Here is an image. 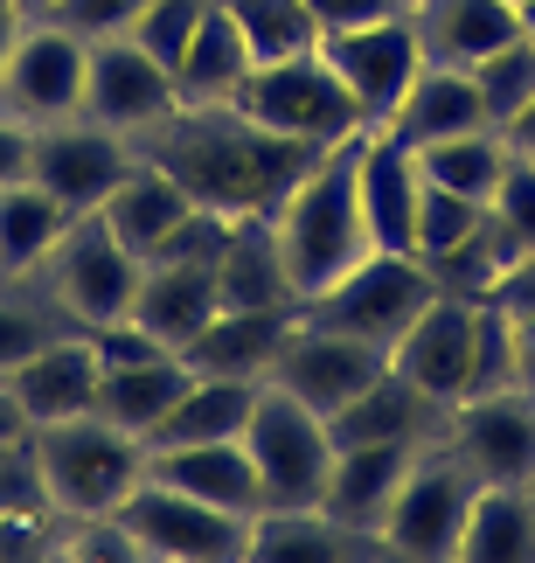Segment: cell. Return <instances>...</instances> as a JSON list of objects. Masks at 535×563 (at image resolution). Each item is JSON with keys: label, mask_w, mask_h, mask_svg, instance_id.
Returning a JSON list of instances; mask_svg holds the SVG:
<instances>
[{"label": "cell", "mask_w": 535, "mask_h": 563, "mask_svg": "<svg viewBox=\"0 0 535 563\" xmlns=\"http://www.w3.org/2000/svg\"><path fill=\"white\" fill-rule=\"evenodd\" d=\"M146 161H160L202 209L223 216H278V202L306 181V167L327 154L313 140L271 133L237 104H175L154 133L140 140Z\"/></svg>", "instance_id": "obj_1"}, {"label": "cell", "mask_w": 535, "mask_h": 563, "mask_svg": "<svg viewBox=\"0 0 535 563\" xmlns=\"http://www.w3.org/2000/svg\"><path fill=\"white\" fill-rule=\"evenodd\" d=\"M355 140H334L327 154L306 167V181L271 216V236H278V257H286V278H292L299 307L320 299L334 278H348L361 257L376 251L369 223H361V195H355Z\"/></svg>", "instance_id": "obj_2"}, {"label": "cell", "mask_w": 535, "mask_h": 563, "mask_svg": "<svg viewBox=\"0 0 535 563\" xmlns=\"http://www.w3.org/2000/svg\"><path fill=\"white\" fill-rule=\"evenodd\" d=\"M35 460H42V487H49V508L63 522H98V515H119V501L146 481V439L119 431L112 418L83 410V418L63 424H35Z\"/></svg>", "instance_id": "obj_3"}, {"label": "cell", "mask_w": 535, "mask_h": 563, "mask_svg": "<svg viewBox=\"0 0 535 563\" xmlns=\"http://www.w3.org/2000/svg\"><path fill=\"white\" fill-rule=\"evenodd\" d=\"M140 272H146V257L125 251L112 236V223L91 209V216H70V230H63L49 244V257L29 272V286L56 307L63 328H104V320L133 313Z\"/></svg>", "instance_id": "obj_4"}, {"label": "cell", "mask_w": 535, "mask_h": 563, "mask_svg": "<svg viewBox=\"0 0 535 563\" xmlns=\"http://www.w3.org/2000/svg\"><path fill=\"white\" fill-rule=\"evenodd\" d=\"M445 286H438V272L424 265L417 251H369L348 278H334L320 299H306V320H320V328H334V334H355V341H369V349L390 355L397 349V334L411 328V320L432 307Z\"/></svg>", "instance_id": "obj_5"}, {"label": "cell", "mask_w": 535, "mask_h": 563, "mask_svg": "<svg viewBox=\"0 0 535 563\" xmlns=\"http://www.w3.org/2000/svg\"><path fill=\"white\" fill-rule=\"evenodd\" d=\"M250 522L258 515H230L154 473L119 501V529L140 543L146 563H250Z\"/></svg>", "instance_id": "obj_6"}, {"label": "cell", "mask_w": 535, "mask_h": 563, "mask_svg": "<svg viewBox=\"0 0 535 563\" xmlns=\"http://www.w3.org/2000/svg\"><path fill=\"white\" fill-rule=\"evenodd\" d=\"M244 452H250V466H258L265 508H320L327 466H334V431H327L320 410L286 397L278 383H265L258 404H250V424H244Z\"/></svg>", "instance_id": "obj_7"}, {"label": "cell", "mask_w": 535, "mask_h": 563, "mask_svg": "<svg viewBox=\"0 0 535 563\" xmlns=\"http://www.w3.org/2000/svg\"><path fill=\"white\" fill-rule=\"evenodd\" d=\"M473 466L459 460L445 439L417 452V466L403 473L390 515H382V550L397 563H459V529L473 508Z\"/></svg>", "instance_id": "obj_8"}, {"label": "cell", "mask_w": 535, "mask_h": 563, "mask_svg": "<svg viewBox=\"0 0 535 563\" xmlns=\"http://www.w3.org/2000/svg\"><path fill=\"white\" fill-rule=\"evenodd\" d=\"M237 112H250L271 133H292V140H313V146H334V140H355L361 125V104L348 98V84L334 77V63L306 49V56H286V63H258L244 77V91L230 98Z\"/></svg>", "instance_id": "obj_9"}, {"label": "cell", "mask_w": 535, "mask_h": 563, "mask_svg": "<svg viewBox=\"0 0 535 563\" xmlns=\"http://www.w3.org/2000/svg\"><path fill=\"white\" fill-rule=\"evenodd\" d=\"M83 70H91V35H77L56 14H29L0 70V112L29 119V125H56L83 112Z\"/></svg>", "instance_id": "obj_10"}, {"label": "cell", "mask_w": 535, "mask_h": 563, "mask_svg": "<svg viewBox=\"0 0 535 563\" xmlns=\"http://www.w3.org/2000/svg\"><path fill=\"white\" fill-rule=\"evenodd\" d=\"M445 445L473 466V481L535 487V383L473 389L445 418Z\"/></svg>", "instance_id": "obj_11"}, {"label": "cell", "mask_w": 535, "mask_h": 563, "mask_svg": "<svg viewBox=\"0 0 535 563\" xmlns=\"http://www.w3.org/2000/svg\"><path fill=\"white\" fill-rule=\"evenodd\" d=\"M320 56L334 63V77L348 84V98L361 104V119L382 125L397 112V98L411 91V77L424 70V42H417V21L411 14H376V21H355V29H327L320 35Z\"/></svg>", "instance_id": "obj_12"}, {"label": "cell", "mask_w": 535, "mask_h": 563, "mask_svg": "<svg viewBox=\"0 0 535 563\" xmlns=\"http://www.w3.org/2000/svg\"><path fill=\"white\" fill-rule=\"evenodd\" d=\"M140 161V140L133 133H112L98 119H56V125H35V161L29 175L56 195L70 216H91L104 195H112Z\"/></svg>", "instance_id": "obj_13"}, {"label": "cell", "mask_w": 535, "mask_h": 563, "mask_svg": "<svg viewBox=\"0 0 535 563\" xmlns=\"http://www.w3.org/2000/svg\"><path fill=\"white\" fill-rule=\"evenodd\" d=\"M382 369H390L382 349H369V341H355V334H334V328H320V320L299 313L265 383H278L286 397H299L306 410H320V418H334V410H348Z\"/></svg>", "instance_id": "obj_14"}, {"label": "cell", "mask_w": 535, "mask_h": 563, "mask_svg": "<svg viewBox=\"0 0 535 563\" xmlns=\"http://www.w3.org/2000/svg\"><path fill=\"white\" fill-rule=\"evenodd\" d=\"M175 77L167 63H154L133 35H91V70H83V119L112 125V133L146 140L154 125L175 112Z\"/></svg>", "instance_id": "obj_15"}, {"label": "cell", "mask_w": 535, "mask_h": 563, "mask_svg": "<svg viewBox=\"0 0 535 563\" xmlns=\"http://www.w3.org/2000/svg\"><path fill=\"white\" fill-rule=\"evenodd\" d=\"M98 376L104 362L91 349V334L83 328H56L42 349H29L14 362L0 389H8V404L21 410V424H63V418H83V410H98Z\"/></svg>", "instance_id": "obj_16"}, {"label": "cell", "mask_w": 535, "mask_h": 563, "mask_svg": "<svg viewBox=\"0 0 535 563\" xmlns=\"http://www.w3.org/2000/svg\"><path fill=\"white\" fill-rule=\"evenodd\" d=\"M473 307L480 299L438 292L390 349V369L411 376L424 397L445 404V410H453L459 397H473Z\"/></svg>", "instance_id": "obj_17"}, {"label": "cell", "mask_w": 535, "mask_h": 563, "mask_svg": "<svg viewBox=\"0 0 535 563\" xmlns=\"http://www.w3.org/2000/svg\"><path fill=\"white\" fill-rule=\"evenodd\" d=\"M355 195H361V223H369L376 251H417V195L424 167L403 140H390L382 125H361L355 140Z\"/></svg>", "instance_id": "obj_18"}, {"label": "cell", "mask_w": 535, "mask_h": 563, "mask_svg": "<svg viewBox=\"0 0 535 563\" xmlns=\"http://www.w3.org/2000/svg\"><path fill=\"white\" fill-rule=\"evenodd\" d=\"M424 445H403V439H361V445H334V466H327V494L320 508L334 522H348L361 536H382V515H390L403 473L417 466Z\"/></svg>", "instance_id": "obj_19"}, {"label": "cell", "mask_w": 535, "mask_h": 563, "mask_svg": "<svg viewBox=\"0 0 535 563\" xmlns=\"http://www.w3.org/2000/svg\"><path fill=\"white\" fill-rule=\"evenodd\" d=\"M216 265H181V257H146L140 292H133V320L160 349H188L209 320H216Z\"/></svg>", "instance_id": "obj_20"}, {"label": "cell", "mask_w": 535, "mask_h": 563, "mask_svg": "<svg viewBox=\"0 0 535 563\" xmlns=\"http://www.w3.org/2000/svg\"><path fill=\"white\" fill-rule=\"evenodd\" d=\"M480 125H487V104H480L473 70H459V63H424L411 77V91L397 98V112L382 119V133L417 154V146H432V140L480 133Z\"/></svg>", "instance_id": "obj_21"}, {"label": "cell", "mask_w": 535, "mask_h": 563, "mask_svg": "<svg viewBox=\"0 0 535 563\" xmlns=\"http://www.w3.org/2000/svg\"><path fill=\"white\" fill-rule=\"evenodd\" d=\"M382 536L334 522L327 508H265L250 522V563H382Z\"/></svg>", "instance_id": "obj_22"}, {"label": "cell", "mask_w": 535, "mask_h": 563, "mask_svg": "<svg viewBox=\"0 0 535 563\" xmlns=\"http://www.w3.org/2000/svg\"><path fill=\"white\" fill-rule=\"evenodd\" d=\"M292 320L299 307H250V313H216L209 328L181 349V362L196 376H244V383H265L271 376V362L278 349H286V334H292Z\"/></svg>", "instance_id": "obj_23"}, {"label": "cell", "mask_w": 535, "mask_h": 563, "mask_svg": "<svg viewBox=\"0 0 535 563\" xmlns=\"http://www.w3.org/2000/svg\"><path fill=\"white\" fill-rule=\"evenodd\" d=\"M403 14L417 21V42L432 63H459V70H473L501 49V42L528 35L515 0H403Z\"/></svg>", "instance_id": "obj_24"}, {"label": "cell", "mask_w": 535, "mask_h": 563, "mask_svg": "<svg viewBox=\"0 0 535 563\" xmlns=\"http://www.w3.org/2000/svg\"><path fill=\"white\" fill-rule=\"evenodd\" d=\"M146 473L181 494H202L230 515H258L265 494H258V466H250L244 439H202V445H154L146 452Z\"/></svg>", "instance_id": "obj_25"}, {"label": "cell", "mask_w": 535, "mask_h": 563, "mask_svg": "<svg viewBox=\"0 0 535 563\" xmlns=\"http://www.w3.org/2000/svg\"><path fill=\"white\" fill-rule=\"evenodd\" d=\"M445 418L453 410L432 404L411 376H397V369H382L348 410H334L327 431H334V445H361V439H403V445H432L445 439Z\"/></svg>", "instance_id": "obj_26"}, {"label": "cell", "mask_w": 535, "mask_h": 563, "mask_svg": "<svg viewBox=\"0 0 535 563\" xmlns=\"http://www.w3.org/2000/svg\"><path fill=\"white\" fill-rule=\"evenodd\" d=\"M188 209H196V195L167 175L160 161H146V154L133 161V175H125V181L98 202V216L112 223V236H119L125 251H140V257H154L167 236H175V223H181Z\"/></svg>", "instance_id": "obj_27"}, {"label": "cell", "mask_w": 535, "mask_h": 563, "mask_svg": "<svg viewBox=\"0 0 535 563\" xmlns=\"http://www.w3.org/2000/svg\"><path fill=\"white\" fill-rule=\"evenodd\" d=\"M250 70H258V56H250L244 29L230 21L223 0H209L202 29L188 35V49H181V63H175V98H181V104H230V98L244 91Z\"/></svg>", "instance_id": "obj_28"}, {"label": "cell", "mask_w": 535, "mask_h": 563, "mask_svg": "<svg viewBox=\"0 0 535 563\" xmlns=\"http://www.w3.org/2000/svg\"><path fill=\"white\" fill-rule=\"evenodd\" d=\"M216 307L230 313H250V307H299L292 278H286V257H278V236H271V216H244L230 251L216 257Z\"/></svg>", "instance_id": "obj_29"}, {"label": "cell", "mask_w": 535, "mask_h": 563, "mask_svg": "<svg viewBox=\"0 0 535 563\" xmlns=\"http://www.w3.org/2000/svg\"><path fill=\"white\" fill-rule=\"evenodd\" d=\"M265 383H244V376H188V389L175 397V410L154 424V445H202V439H244L250 424V404H258Z\"/></svg>", "instance_id": "obj_30"}, {"label": "cell", "mask_w": 535, "mask_h": 563, "mask_svg": "<svg viewBox=\"0 0 535 563\" xmlns=\"http://www.w3.org/2000/svg\"><path fill=\"white\" fill-rule=\"evenodd\" d=\"M188 362L181 355H146V362H119L98 376V418H112L133 439H154V424L175 410V397L188 389Z\"/></svg>", "instance_id": "obj_31"}, {"label": "cell", "mask_w": 535, "mask_h": 563, "mask_svg": "<svg viewBox=\"0 0 535 563\" xmlns=\"http://www.w3.org/2000/svg\"><path fill=\"white\" fill-rule=\"evenodd\" d=\"M459 563H535V487H473L459 529Z\"/></svg>", "instance_id": "obj_32"}, {"label": "cell", "mask_w": 535, "mask_h": 563, "mask_svg": "<svg viewBox=\"0 0 535 563\" xmlns=\"http://www.w3.org/2000/svg\"><path fill=\"white\" fill-rule=\"evenodd\" d=\"M63 230H70V209L35 175L0 181V278H29Z\"/></svg>", "instance_id": "obj_33"}, {"label": "cell", "mask_w": 535, "mask_h": 563, "mask_svg": "<svg viewBox=\"0 0 535 563\" xmlns=\"http://www.w3.org/2000/svg\"><path fill=\"white\" fill-rule=\"evenodd\" d=\"M417 167H424V181L487 202V195H494V181H501V167H508V140L494 133V125H480V133H453V140L417 146Z\"/></svg>", "instance_id": "obj_34"}, {"label": "cell", "mask_w": 535, "mask_h": 563, "mask_svg": "<svg viewBox=\"0 0 535 563\" xmlns=\"http://www.w3.org/2000/svg\"><path fill=\"white\" fill-rule=\"evenodd\" d=\"M522 265V251L508 244V230L487 216V223L466 236V244H453L445 257H432V272H438V286L445 292H459V299H494L508 286V272Z\"/></svg>", "instance_id": "obj_35"}, {"label": "cell", "mask_w": 535, "mask_h": 563, "mask_svg": "<svg viewBox=\"0 0 535 563\" xmlns=\"http://www.w3.org/2000/svg\"><path fill=\"white\" fill-rule=\"evenodd\" d=\"M223 8L244 29V42H250L258 63H286V56L320 49V21H313L306 0H223Z\"/></svg>", "instance_id": "obj_36"}, {"label": "cell", "mask_w": 535, "mask_h": 563, "mask_svg": "<svg viewBox=\"0 0 535 563\" xmlns=\"http://www.w3.org/2000/svg\"><path fill=\"white\" fill-rule=\"evenodd\" d=\"M473 84H480L487 125L501 133V125L535 98V35H515V42H501V49L487 56V63H473Z\"/></svg>", "instance_id": "obj_37"}, {"label": "cell", "mask_w": 535, "mask_h": 563, "mask_svg": "<svg viewBox=\"0 0 535 563\" xmlns=\"http://www.w3.org/2000/svg\"><path fill=\"white\" fill-rule=\"evenodd\" d=\"M56 328H63L56 307L29 286V278H0V376H8L29 349H42Z\"/></svg>", "instance_id": "obj_38"}, {"label": "cell", "mask_w": 535, "mask_h": 563, "mask_svg": "<svg viewBox=\"0 0 535 563\" xmlns=\"http://www.w3.org/2000/svg\"><path fill=\"white\" fill-rule=\"evenodd\" d=\"M487 223V202H473V195H453V188H438V181H424L417 195V257L432 265V257H445L453 244H466Z\"/></svg>", "instance_id": "obj_39"}, {"label": "cell", "mask_w": 535, "mask_h": 563, "mask_svg": "<svg viewBox=\"0 0 535 563\" xmlns=\"http://www.w3.org/2000/svg\"><path fill=\"white\" fill-rule=\"evenodd\" d=\"M202 14H209V0H146L125 35H133L154 63H167V77H175V63L188 49V35L202 29Z\"/></svg>", "instance_id": "obj_40"}, {"label": "cell", "mask_w": 535, "mask_h": 563, "mask_svg": "<svg viewBox=\"0 0 535 563\" xmlns=\"http://www.w3.org/2000/svg\"><path fill=\"white\" fill-rule=\"evenodd\" d=\"M487 216L508 230V244L522 257H535V161L515 154V146H508V167H501L494 195H487Z\"/></svg>", "instance_id": "obj_41"}, {"label": "cell", "mask_w": 535, "mask_h": 563, "mask_svg": "<svg viewBox=\"0 0 535 563\" xmlns=\"http://www.w3.org/2000/svg\"><path fill=\"white\" fill-rule=\"evenodd\" d=\"M63 515L49 508H0V563H56Z\"/></svg>", "instance_id": "obj_42"}, {"label": "cell", "mask_w": 535, "mask_h": 563, "mask_svg": "<svg viewBox=\"0 0 535 563\" xmlns=\"http://www.w3.org/2000/svg\"><path fill=\"white\" fill-rule=\"evenodd\" d=\"M230 236H237V216H223V209H202V202H196L154 257H181V265H216V257L230 251Z\"/></svg>", "instance_id": "obj_43"}, {"label": "cell", "mask_w": 535, "mask_h": 563, "mask_svg": "<svg viewBox=\"0 0 535 563\" xmlns=\"http://www.w3.org/2000/svg\"><path fill=\"white\" fill-rule=\"evenodd\" d=\"M0 508H49V487H42V460H35L29 431L0 439Z\"/></svg>", "instance_id": "obj_44"}, {"label": "cell", "mask_w": 535, "mask_h": 563, "mask_svg": "<svg viewBox=\"0 0 535 563\" xmlns=\"http://www.w3.org/2000/svg\"><path fill=\"white\" fill-rule=\"evenodd\" d=\"M508 307V328H515V362H522V383H535V257H522L508 272V286L494 292Z\"/></svg>", "instance_id": "obj_45"}, {"label": "cell", "mask_w": 535, "mask_h": 563, "mask_svg": "<svg viewBox=\"0 0 535 563\" xmlns=\"http://www.w3.org/2000/svg\"><path fill=\"white\" fill-rule=\"evenodd\" d=\"M83 334H91V349H98L104 369H119V362H146V355H175V349H160V341L146 334L133 313H125V320H104V328H83Z\"/></svg>", "instance_id": "obj_46"}, {"label": "cell", "mask_w": 535, "mask_h": 563, "mask_svg": "<svg viewBox=\"0 0 535 563\" xmlns=\"http://www.w3.org/2000/svg\"><path fill=\"white\" fill-rule=\"evenodd\" d=\"M146 8V0H56V21H70L77 35H119V29H133V14Z\"/></svg>", "instance_id": "obj_47"}, {"label": "cell", "mask_w": 535, "mask_h": 563, "mask_svg": "<svg viewBox=\"0 0 535 563\" xmlns=\"http://www.w3.org/2000/svg\"><path fill=\"white\" fill-rule=\"evenodd\" d=\"M29 161H35V125L14 119V112H0V181H21Z\"/></svg>", "instance_id": "obj_48"}, {"label": "cell", "mask_w": 535, "mask_h": 563, "mask_svg": "<svg viewBox=\"0 0 535 563\" xmlns=\"http://www.w3.org/2000/svg\"><path fill=\"white\" fill-rule=\"evenodd\" d=\"M313 21H320V35L327 29H355V21H376V14H397L403 0H306Z\"/></svg>", "instance_id": "obj_49"}, {"label": "cell", "mask_w": 535, "mask_h": 563, "mask_svg": "<svg viewBox=\"0 0 535 563\" xmlns=\"http://www.w3.org/2000/svg\"><path fill=\"white\" fill-rule=\"evenodd\" d=\"M501 140H508V146H515V154H528V161H535V98H528V104H522V112H515V119H508V125H501Z\"/></svg>", "instance_id": "obj_50"}, {"label": "cell", "mask_w": 535, "mask_h": 563, "mask_svg": "<svg viewBox=\"0 0 535 563\" xmlns=\"http://www.w3.org/2000/svg\"><path fill=\"white\" fill-rule=\"evenodd\" d=\"M21 21H29V14H21L14 0H0V70H8V49H14V35H21Z\"/></svg>", "instance_id": "obj_51"}, {"label": "cell", "mask_w": 535, "mask_h": 563, "mask_svg": "<svg viewBox=\"0 0 535 563\" xmlns=\"http://www.w3.org/2000/svg\"><path fill=\"white\" fill-rule=\"evenodd\" d=\"M14 431H29V424H21V410L8 404V389H0V439H14Z\"/></svg>", "instance_id": "obj_52"}, {"label": "cell", "mask_w": 535, "mask_h": 563, "mask_svg": "<svg viewBox=\"0 0 535 563\" xmlns=\"http://www.w3.org/2000/svg\"><path fill=\"white\" fill-rule=\"evenodd\" d=\"M14 8H21V14H49L56 0H14Z\"/></svg>", "instance_id": "obj_53"}, {"label": "cell", "mask_w": 535, "mask_h": 563, "mask_svg": "<svg viewBox=\"0 0 535 563\" xmlns=\"http://www.w3.org/2000/svg\"><path fill=\"white\" fill-rule=\"evenodd\" d=\"M515 14H522V29L535 35V0H522V8H515Z\"/></svg>", "instance_id": "obj_54"}, {"label": "cell", "mask_w": 535, "mask_h": 563, "mask_svg": "<svg viewBox=\"0 0 535 563\" xmlns=\"http://www.w3.org/2000/svg\"><path fill=\"white\" fill-rule=\"evenodd\" d=\"M515 8H522V0H515Z\"/></svg>", "instance_id": "obj_55"}]
</instances>
